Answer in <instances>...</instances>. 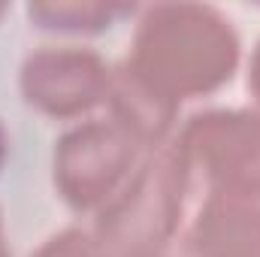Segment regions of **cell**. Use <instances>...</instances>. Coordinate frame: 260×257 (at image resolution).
<instances>
[{
  "label": "cell",
  "mask_w": 260,
  "mask_h": 257,
  "mask_svg": "<svg viewBox=\"0 0 260 257\" xmlns=\"http://www.w3.org/2000/svg\"><path fill=\"white\" fill-rule=\"evenodd\" d=\"M151 88L173 103L218 94L233 82L242 43L218 6L173 0L139 9L130 55L124 58Z\"/></svg>",
  "instance_id": "6da1fadb"
},
{
  "label": "cell",
  "mask_w": 260,
  "mask_h": 257,
  "mask_svg": "<svg viewBox=\"0 0 260 257\" xmlns=\"http://www.w3.org/2000/svg\"><path fill=\"white\" fill-rule=\"evenodd\" d=\"M191 194L176 139L142 154L118 197L94 215L91 233L109 257H157L182 227Z\"/></svg>",
  "instance_id": "7a4b0ae2"
},
{
  "label": "cell",
  "mask_w": 260,
  "mask_h": 257,
  "mask_svg": "<svg viewBox=\"0 0 260 257\" xmlns=\"http://www.w3.org/2000/svg\"><path fill=\"white\" fill-rule=\"evenodd\" d=\"M176 145L191 194L203 200H260V112L203 109L191 115Z\"/></svg>",
  "instance_id": "3957f363"
},
{
  "label": "cell",
  "mask_w": 260,
  "mask_h": 257,
  "mask_svg": "<svg viewBox=\"0 0 260 257\" xmlns=\"http://www.w3.org/2000/svg\"><path fill=\"white\" fill-rule=\"evenodd\" d=\"M142 154L145 148L112 118L79 121L55 142V191L76 215H97L127 185Z\"/></svg>",
  "instance_id": "277c9868"
},
{
  "label": "cell",
  "mask_w": 260,
  "mask_h": 257,
  "mask_svg": "<svg viewBox=\"0 0 260 257\" xmlns=\"http://www.w3.org/2000/svg\"><path fill=\"white\" fill-rule=\"evenodd\" d=\"M112 67L94 49L43 46L18 73V91L30 109L55 121H79L106 106Z\"/></svg>",
  "instance_id": "5b68a950"
},
{
  "label": "cell",
  "mask_w": 260,
  "mask_h": 257,
  "mask_svg": "<svg viewBox=\"0 0 260 257\" xmlns=\"http://www.w3.org/2000/svg\"><path fill=\"white\" fill-rule=\"evenodd\" d=\"M185 257H260V200H203L182 236Z\"/></svg>",
  "instance_id": "8992f818"
},
{
  "label": "cell",
  "mask_w": 260,
  "mask_h": 257,
  "mask_svg": "<svg viewBox=\"0 0 260 257\" xmlns=\"http://www.w3.org/2000/svg\"><path fill=\"white\" fill-rule=\"evenodd\" d=\"M179 109H182L179 103H173L157 88H151L127 61L112 67L106 112L118 127L127 130L145 151L170 142V130L176 124Z\"/></svg>",
  "instance_id": "52a82bcc"
},
{
  "label": "cell",
  "mask_w": 260,
  "mask_h": 257,
  "mask_svg": "<svg viewBox=\"0 0 260 257\" xmlns=\"http://www.w3.org/2000/svg\"><path fill=\"white\" fill-rule=\"evenodd\" d=\"M139 12L127 3H97V0H52V3H30L27 18L34 27L49 30V34H79V37H94L109 30L118 18Z\"/></svg>",
  "instance_id": "ba28073f"
},
{
  "label": "cell",
  "mask_w": 260,
  "mask_h": 257,
  "mask_svg": "<svg viewBox=\"0 0 260 257\" xmlns=\"http://www.w3.org/2000/svg\"><path fill=\"white\" fill-rule=\"evenodd\" d=\"M30 257H109L97 236L85 227H64L52 233Z\"/></svg>",
  "instance_id": "9c48e42d"
},
{
  "label": "cell",
  "mask_w": 260,
  "mask_h": 257,
  "mask_svg": "<svg viewBox=\"0 0 260 257\" xmlns=\"http://www.w3.org/2000/svg\"><path fill=\"white\" fill-rule=\"evenodd\" d=\"M248 91L254 97V109L260 112V40L254 43V52H251V61H248Z\"/></svg>",
  "instance_id": "30bf717a"
},
{
  "label": "cell",
  "mask_w": 260,
  "mask_h": 257,
  "mask_svg": "<svg viewBox=\"0 0 260 257\" xmlns=\"http://www.w3.org/2000/svg\"><path fill=\"white\" fill-rule=\"evenodd\" d=\"M6 157H9V133H6L3 121H0V170H3V164H6Z\"/></svg>",
  "instance_id": "8fae6325"
},
{
  "label": "cell",
  "mask_w": 260,
  "mask_h": 257,
  "mask_svg": "<svg viewBox=\"0 0 260 257\" xmlns=\"http://www.w3.org/2000/svg\"><path fill=\"white\" fill-rule=\"evenodd\" d=\"M0 257H6V248H3V215H0Z\"/></svg>",
  "instance_id": "7c38bea8"
},
{
  "label": "cell",
  "mask_w": 260,
  "mask_h": 257,
  "mask_svg": "<svg viewBox=\"0 0 260 257\" xmlns=\"http://www.w3.org/2000/svg\"><path fill=\"white\" fill-rule=\"evenodd\" d=\"M6 9H9V6H6V3H0V18L6 15Z\"/></svg>",
  "instance_id": "4fadbf2b"
}]
</instances>
